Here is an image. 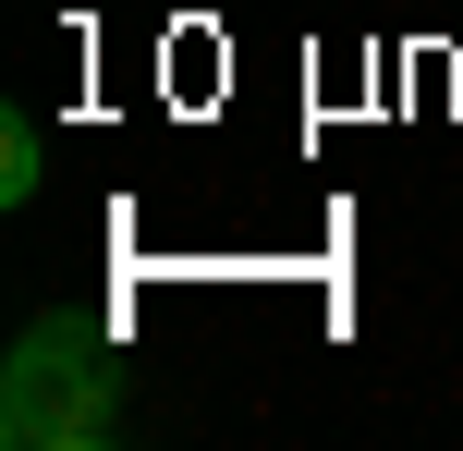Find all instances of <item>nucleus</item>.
I'll list each match as a JSON object with an SVG mask.
<instances>
[{
    "label": "nucleus",
    "instance_id": "obj_2",
    "mask_svg": "<svg viewBox=\"0 0 463 451\" xmlns=\"http://www.w3.org/2000/svg\"><path fill=\"white\" fill-rule=\"evenodd\" d=\"M37 171H49V146H37V122H0V195H13V208H24V195H37Z\"/></svg>",
    "mask_w": 463,
    "mask_h": 451
},
{
    "label": "nucleus",
    "instance_id": "obj_1",
    "mask_svg": "<svg viewBox=\"0 0 463 451\" xmlns=\"http://www.w3.org/2000/svg\"><path fill=\"white\" fill-rule=\"evenodd\" d=\"M122 428V366L98 317H37L13 342V403H0V439L13 451H73Z\"/></svg>",
    "mask_w": 463,
    "mask_h": 451
}]
</instances>
